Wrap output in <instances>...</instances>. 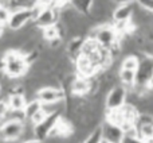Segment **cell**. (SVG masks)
<instances>
[{"instance_id":"cell-11","label":"cell","mask_w":153,"mask_h":143,"mask_svg":"<svg viewBox=\"0 0 153 143\" xmlns=\"http://www.w3.org/2000/svg\"><path fill=\"white\" fill-rule=\"evenodd\" d=\"M133 4H121L116 5L113 14H111V22L113 23H130L133 16Z\"/></svg>"},{"instance_id":"cell-14","label":"cell","mask_w":153,"mask_h":143,"mask_svg":"<svg viewBox=\"0 0 153 143\" xmlns=\"http://www.w3.org/2000/svg\"><path fill=\"white\" fill-rule=\"evenodd\" d=\"M138 65H140V54H128L120 61V69L136 72L138 69Z\"/></svg>"},{"instance_id":"cell-23","label":"cell","mask_w":153,"mask_h":143,"mask_svg":"<svg viewBox=\"0 0 153 143\" xmlns=\"http://www.w3.org/2000/svg\"><path fill=\"white\" fill-rule=\"evenodd\" d=\"M19 143H45V142L39 141V139H28V141H20Z\"/></svg>"},{"instance_id":"cell-21","label":"cell","mask_w":153,"mask_h":143,"mask_svg":"<svg viewBox=\"0 0 153 143\" xmlns=\"http://www.w3.org/2000/svg\"><path fill=\"white\" fill-rule=\"evenodd\" d=\"M136 3H137L140 7H143L144 10L153 14V0H136Z\"/></svg>"},{"instance_id":"cell-25","label":"cell","mask_w":153,"mask_h":143,"mask_svg":"<svg viewBox=\"0 0 153 143\" xmlns=\"http://www.w3.org/2000/svg\"><path fill=\"white\" fill-rule=\"evenodd\" d=\"M4 29H5V26H1V24H0V39L3 38V34H4Z\"/></svg>"},{"instance_id":"cell-26","label":"cell","mask_w":153,"mask_h":143,"mask_svg":"<svg viewBox=\"0 0 153 143\" xmlns=\"http://www.w3.org/2000/svg\"><path fill=\"white\" fill-rule=\"evenodd\" d=\"M3 92H4V89H3V85H1V82H0V99H3L1 96H3Z\"/></svg>"},{"instance_id":"cell-10","label":"cell","mask_w":153,"mask_h":143,"mask_svg":"<svg viewBox=\"0 0 153 143\" xmlns=\"http://www.w3.org/2000/svg\"><path fill=\"white\" fill-rule=\"evenodd\" d=\"M59 117H61L59 115H48V116H46V119H43L40 123L35 124L34 126L35 138L39 139V141H46V139L48 138V135H50L51 130L54 128V126L56 124Z\"/></svg>"},{"instance_id":"cell-19","label":"cell","mask_w":153,"mask_h":143,"mask_svg":"<svg viewBox=\"0 0 153 143\" xmlns=\"http://www.w3.org/2000/svg\"><path fill=\"white\" fill-rule=\"evenodd\" d=\"M8 114H10V108H8V104L5 100L0 99V124L7 119Z\"/></svg>"},{"instance_id":"cell-15","label":"cell","mask_w":153,"mask_h":143,"mask_svg":"<svg viewBox=\"0 0 153 143\" xmlns=\"http://www.w3.org/2000/svg\"><path fill=\"white\" fill-rule=\"evenodd\" d=\"M42 109V103L38 99H31L27 101L26 108H24L23 114H24V120L26 122H31V119Z\"/></svg>"},{"instance_id":"cell-4","label":"cell","mask_w":153,"mask_h":143,"mask_svg":"<svg viewBox=\"0 0 153 143\" xmlns=\"http://www.w3.org/2000/svg\"><path fill=\"white\" fill-rule=\"evenodd\" d=\"M35 20V12L32 7H26V8H19L11 12L10 20H8L7 26L8 29L13 30V31H19V30L24 29L28 26L30 23Z\"/></svg>"},{"instance_id":"cell-12","label":"cell","mask_w":153,"mask_h":143,"mask_svg":"<svg viewBox=\"0 0 153 143\" xmlns=\"http://www.w3.org/2000/svg\"><path fill=\"white\" fill-rule=\"evenodd\" d=\"M7 104L10 111L12 112H23L26 108L27 104V97L23 93V90H15V92H11L7 97Z\"/></svg>"},{"instance_id":"cell-6","label":"cell","mask_w":153,"mask_h":143,"mask_svg":"<svg viewBox=\"0 0 153 143\" xmlns=\"http://www.w3.org/2000/svg\"><path fill=\"white\" fill-rule=\"evenodd\" d=\"M34 23L40 30L55 26V24L59 23V10L56 7H54V5H51L50 3H47L36 15Z\"/></svg>"},{"instance_id":"cell-8","label":"cell","mask_w":153,"mask_h":143,"mask_svg":"<svg viewBox=\"0 0 153 143\" xmlns=\"http://www.w3.org/2000/svg\"><path fill=\"white\" fill-rule=\"evenodd\" d=\"M66 92L63 88H55V87H43L35 95V99L40 101L42 104H50L56 103L66 99Z\"/></svg>"},{"instance_id":"cell-7","label":"cell","mask_w":153,"mask_h":143,"mask_svg":"<svg viewBox=\"0 0 153 143\" xmlns=\"http://www.w3.org/2000/svg\"><path fill=\"white\" fill-rule=\"evenodd\" d=\"M101 132H102L103 142L108 143H122V139L125 136V131L122 130L121 126L114 124L109 120L103 119V122L100 124Z\"/></svg>"},{"instance_id":"cell-9","label":"cell","mask_w":153,"mask_h":143,"mask_svg":"<svg viewBox=\"0 0 153 143\" xmlns=\"http://www.w3.org/2000/svg\"><path fill=\"white\" fill-rule=\"evenodd\" d=\"M136 132L144 141L153 139V115L140 112L136 120Z\"/></svg>"},{"instance_id":"cell-20","label":"cell","mask_w":153,"mask_h":143,"mask_svg":"<svg viewBox=\"0 0 153 143\" xmlns=\"http://www.w3.org/2000/svg\"><path fill=\"white\" fill-rule=\"evenodd\" d=\"M122 143H146L144 139H141L137 134H125Z\"/></svg>"},{"instance_id":"cell-18","label":"cell","mask_w":153,"mask_h":143,"mask_svg":"<svg viewBox=\"0 0 153 143\" xmlns=\"http://www.w3.org/2000/svg\"><path fill=\"white\" fill-rule=\"evenodd\" d=\"M12 11L8 7H5L4 4H0V24L1 26H7L8 20H10V16Z\"/></svg>"},{"instance_id":"cell-3","label":"cell","mask_w":153,"mask_h":143,"mask_svg":"<svg viewBox=\"0 0 153 143\" xmlns=\"http://www.w3.org/2000/svg\"><path fill=\"white\" fill-rule=\"evenodd\" d=\"M26 122L18 119H7L0 124V142L19 143L23 136Z\"/></svg>"},{"instance_id":"cell-2","label":"cell","mask_w":153,"mask_h":143,"mask_svg":"<svg viewBox=\"0 0 153 143\" xmlns=\"http://www.w3.org/2000/svg\"><path fill=\"white\" fill-rule=\"evenodd\" d=\"M87 37L93 38L101 47L106 49V50H110L120 43L118 32L116 31L113 23L95 24L94 27H91Z\"/></svg>"},{"instance_id":"cell-17","label":"cell","mask_w":153,"mask_h":143,"mask_svg":"<svg viewBox=\"0 0 153 143\" xmlns=\"http://www.w3.org/2000/svg\"><path fill=\"white\" fill-rule=\"evenodd\" d=\"M102 132H101V128L97 127L86 136V139L83 141V143H102Z\"/></svg>"},{"instance_id":"cell-22","label":"cell","mask_w":153,"mask_h":143,"mask_svg":"<svg viewBox=\"0 0 153 143\" xmlns=\"http://www.w3.org/2000/svg\"><path fill=\"white\" fill-rule=\"evenodd\" d=\"M116 5H121V4H132L136 0H111Z\"/></svg>"},{"instance_id":"cell-1","label":"cell","mask_w":153,"mask_h":143,"mask_svg":"<svg viewBox=\"0 0 153 143\" xmlns=\"http://www.w3.org/2000/svg\"><path fill=\"white\" fill-rule=\"evenodd\" d=\"M4 68L3 72L12 80H22L27 76L30 65L27 64L24 56L19 50H7L1 57Z\"/></svg>"},{"instance_id":"cell-28","label":"cell","mask_w":153,"mask_h":143,"mask_svg":"<svg viewBox=\"0 0 153 143\" xmlns=\"http://www.w3.org/2000/svg\"><path fill=\"white\" fill-rule=\"evenodd\" d=\"M102 143H108V142H102Z\"/></svg>"},{"instance_id":"cell-13","label":"cell","mask_w":153,"mask_h":143,"mask_svg":"<svg viewBox=\"0 0 153 143\" xmlns=\"http://www.w3.org/2000/svg\"><path fill=\"white\" fill-rule=\"evenodd\" d=\"M118 82L122 87L126 88L128 90L134 89L136 88V72L120 69L118 70Z\"/></svg>"},{"instance_id":"cell-27","label":"cell","mask_w":153,"mask_h":143,"mask_svg":"<svg viewBox=\"0 0 153 143\" xmlns=\"http://www.w3.org/2000/svg\"><path fill=\"white\" fill-rule=\"evenodd\" d=\"M3 3H4V0H0V4H3Z\"/></svg>"},{"instance_id":"cell-5","label":"cell","mask_w":153,"mask_h":143,"mask_svg":"<svg viewBox=\"0 0 153 143\" xmlns=\"http://www.w3.org/2000/svg\"><path fill=\"white\" fill-rule=\"evenodd\" d=\"M126 97H128V89L118 82L106 93L105 111H113V109H118L121 107H124L126 104Z\"/></svg>"},{"instance_id":"cell-16","label":"cell","mask_w":153,"mask_h":143,"mask_svg":"<svg viewBox=\"0 0 153 143\" xmlns=\"http://www.w3.org/2000/svg\"><path fill=\"white\" fill-rule=\"evenodd\" d=\"M93 2H94V0H70L69 5L71 8H74L76 12L82 14V15H87Z\"/></svg>"},{"instance_id":"cell-24","label":"cell","mask_w":153,"mask_h":143,"mask_svg":"<svg viewBox=\"0 0 153 143\" xmlns=\"http://www.w3.org/2000/svg\"><path fill=\"white\" fill-rule=\"evenodd\" d=\"M148 89H151V90H153V74H152L151 80H149V84H148Z\"/></svg>"}]
</instances>
